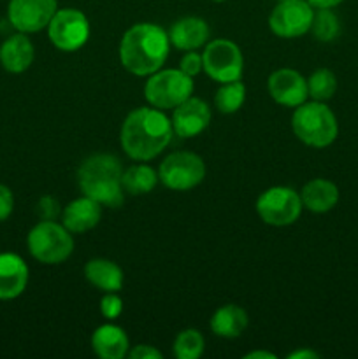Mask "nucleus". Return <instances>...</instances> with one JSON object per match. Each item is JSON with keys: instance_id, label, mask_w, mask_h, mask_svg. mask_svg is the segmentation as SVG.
Listing matches in <instances>:
<instances>
[{"instance_id": "obj_19", "label": "nucleus", "mask_w": 358, "mask_h": 359, "mask_svg": "<svg viewBox=\"0 0 358 359\" xmlns=\"http://www.w3.org/2000/svg\"><path fill=\"white\" fill-rule=\"evenodd\" d=\"M91 347L102 359H123L128 354V337L116 325L98 326L91 335Z\"/></svg>"}, {"instance_id": "obj_1", "label": "nucleus", "mask_w": 358, "mask_h": 359, "mask_svg": "<svg viewBox=\"0 0 358 359\" xmlns=\"http://www.w3.org/2000/svg\"><path fill=\"white\" fill-rule=\"evenodd\" d=\"M172 133V121L160 109L140 107L126 116L119 140L132 160L147 161L168 146Z\"/></svg>"}, {"instance_id": "obj_11", "label": "nucleus", "mask_w": 358, "mask_h": 359, "mask_svg": "<svg viewBox=\"0 0 358 359\" xmlns=\"http://www.w3.org/2000/svg\"><path fill=\"white\" fill-rule=\"evenodd\" d=\"M314 7L307 0H281L269 16V27L277 37L297 39L311 30Z\"/></svg>"}, {"instance_id": "obj_37", "label": "nucleus", "mask_w": 358, "mask_h": 359, "mask_svg": "<svg viewBox=\"0 0 358 359\" xmlns=\"http://www.w3.org/2000/svg\"><path fill=\"white\" fill-rule=\"evenodd\" d=\"M279 2H281V0H279Z\"/></svg>"}, {"instance_id": "obj_30", "label": "nucleus", "mask_w": 358, "mask_h": 359, "mask_svg": "<svg viewBox=\"0 0 358 359\" xmlns=\"http://www.w3.org/2000/svg\"><path fill=\"white\" fill-rule=\"evenodd\" d=\"M14 209V196L7 186L0 184V223L6 221L13 214Z\"/></svg>"}, {"instance_id": "obj_22", "label": "nucleus", "mask_w": 358, "mask_h": 359, "mask_svg": "<svg viewBox=\"0 0 358 359\" xmlns=\"http://www.w3.org/2000/svg\"><path fill=\"white\" fill-rule=\"evenodd\" d=\"M248 323L249 319L244 309L239 307V305L228 304L214 312V316L211 318V330L216 337L235 339V337L242 335Z\"/></svg>"}, {"instance_id": "obj_20", "label": "nucleus", "mask_w": 358, "mask_h": 359, "mask_svg": "<svg viewBox=\"0 0 358 359\" xmlns=\"http://www.w3.org/2000/svg\"><path fill=\"white\" fill-rule=\"evenodd\" d=\"M302 205L311 212L323 214L332 210L339 202V189L332 181L326 179H312L300 191Z\"/></svg>"}, {"instance_id": "obj_4", "label": "nucleus", "mask_w": 358, "mask_h": 359, "mask_svg": "<svg viewBox=\"0 0 358 359\" xmlns=\"http://www.w3.org/2000/svg\"><path fill=\"white\" fill-rule=\"evenodd\" d=\"M291 128L298 140L311 147L330 146L337 139V118L332 109L326 107L323 102H304L293 112Z\"/></svg>"}, {"instance_id": "obj_18", "label": "nucleus", "mask_w": 358, "mask_h": 359, "mask_svg": "<svg viewBox=\"0 0 358 359\" xmlns=\"http://www.w3.org/2000/svg\"><path fill=\"white\" fill-rule=\"evenodd\" d=\"M32 62H34V44L23 32L7 37L0 46V63L7 72H25Z\"/></svg>"}, {"instance_id": "obj_2", "label": "nucleus", "mask_w": 358, "mask_h": 359, "mask_svg": "<svg viewBox=\"0 0 358 359\" xmlns=\"http://www.w3.org/2000/svg\"><path fill=\"white\" fill-rule=\"evenodd\" d=\"M168 44V34L158 25H133L119 44L121 65L135 76H151L160 70L167 60Z\"/></svg>"}, {"instance_id": "obj_26", "label": "nucleus", "mask_w": 358, "mask_h": 359, "mask_svg": "<svg viewBox=\"0 0 358 359\" xmlns=\"http://www.w3.org/2000/svg\"><path fill=\"white\" fill-rule=\"evenodd\" d=\"M337 79L332 70L318 69L311 74L307 79V91L309 97L314 98L316 102H325L336 95Z\"/></svg>"}, {"instance_id": "obj_27", "label": "nucleus", "mask_w": 358, "mask_h": 359, "mask_svg": "<svg viewBox=\"0 0 358 359\" xmlns=\"http://www.w3.org/2000/svg\"><path fill=\"white\" fill-rule=\"evenodd\" d=\"M204 353V337L199 330H185L174 340V356L178 359H199Z\"/></svg>"}, {"instance_id": "obj_32", "label": "nucleus", "mask_w": 358, "mask_h": 359, "mask_svg": "<svg viewBox=\"0 0 358 359\" xmlns=\"http://www.w3.org/2000/svg\"><path fill=\"white\" fill-rule=\"evenodd\" d=\"M130 359H161V353L151 346H137L128 353Z\"/></svg>"}, {"instance_id": "obj_23", "label": "nucleus", "mask_w": 358, "mask_h": 359, "mask_svg": "<svg viewBox=\"0 0 358 359\" xmlns=\"http://www.w3.org/2000/svg\"><path fill=\"white\" fill-rule=\"evenodd\" d=\"M158 179V174L150 165H133L123 172L121 184L128 195H146L153 191Z\"/></svg>"}, {"instance_id": "obj_7", "label": "nucleus", "mask_w": 358, "mask_h": 359, "mask_svg": "<svg viewBox=\"0 0 358 359\" xmlns=\"http://www.w3.org/2000/svg\"><path fill=\"white\" fill-rule=\"evenodd\" d=\"M204 177H206V165L202 158L188 151L168 154L158 168V179L161 184L174 191H188L199 186Z\"/></svg>"}, {"instance_id": "obj_3", "label": "nucleus", "mask_w": 358, "mask_h": 359, "mask_svg": "<svg viewBox=\"0 0 358 359\" xmlns=\"http://www.w3.org/2000/svg\"><path fill=\"white\" fill-rule=\"evenodd\" d=\"M121 177L123 168L118 158L104 153L86 158L77 170V181L84 196L111 209H118L125 200Z\"/></svg>"}, {"instance_id": "obj_12", "label": "nucleus", "mask_w": 358, "mask_h": 359, "mask_svg": "<svg viewBox=\"0 0 358 359\" xmlns=\"http://www.w3.org/2000/svg\"><path fill=\"white\" fill-rule=\"evenodd\" d=\"M56 11V0H11L7 18L18 32L34 34L48 27Z\"/></svg>"}, {"instance_id": "obj_6", "label": "nucleus", "mask_w": 358, "mask_h": 359, "mask_svg": "<svg viewBox=\"0 0 358 359\" xmlns=\"http://www.w3.org/2000/svg\"><path fill=\"white\" fill-rule=\"evenodd\" d=\"M193 77L186 76L179 69L157 70L151 74L144 86V97L153 107L160 111L178 107L181 102L192 97Z\"/></svg>"}, {"instance_id": "obj_5", "label": "nucleus", "mask_w": 358, "mask_h": 359, "mask_svg": "<svg viewBox=\"0 0 358 359\" xmlns=\"http://www.w3.org/2000/svg\"><path fill=\"white\" fill-rule=\"evenodd\" d=\"M28 251L44 265H60L74 251V241L63 224L44 219L35 224L27 238Z\"/></svg>"}, {"instance_id": "obj_9", "label": "nucleus", "mask_w": 358, "mask_h": 359, "mask_svg": "<svg viewBox=\"0 0 358 359\" xmlns=\"http://www.w3.org/2000/svg\"><path fill=\"white\" fill-rule=\"evenodd\" d=\"M202 65L207 76L216 83H230L242 77V53L235 42L216 39L207 44L202 53Z\"/></svg>"}, {"instance_id": "obj_31", "label": "nucleus", "mask_w": 358, "mask_h": 359, "mask_svg": "<svg viewBox=\"0 0 358 359\" xmlns=\"http://www.w3.org/2000/svg\"><path fill=\"white\" fill-rule=\"evenodd\" d=\"M60 212L58 202L51 196H44V198L39 202V214H41L44 219H55Z\"/></svg>"}, {"instance_id": "obj_10", "label": "nucleus", "mask_w": 358, "mask_h": 359, "mask_svg": "<svg viewBox=\"0 0 358 359\" xmlns=\"http://www.w3.org/2000/svg\"><path fill=\"white\" fill-rule=\"evenodd\" d=\"M49 41L60 51L72 53L83 48L90 37V23L77 9H58L48 25Z\"/></svg>"}, {"instance_id": "obj_35", "label": "nucleus", "mask_w": 358, "mask_h": 359, "mask_svg": "<svg viewBox=\"0 0 358 359\" xmlns=\"http://www.w3.org/2000/svg\"><path fill=\"white\" fill-rule=\"evenodd\" d=\"M244 358L246 359H256V358H260V359H276V356H274V354L265 353V351H255V353L246 354Z\"/></svg>"}, {"instance_id": "obj_13", "label": "nucleus", "mask_w": 358, "mask_h": 359, "mask_svg": "<svg viewBox=\"0 0 358 359\" xmlns=\"http://www.w3.org/2000/svg\"><path fill=\"white\" fill-rule=\"evenodd\" d=\"M211 109L204 100L195 97L186 98L185 102L174 107L172 116V130L181 139L197 137L209 126Z\"/></svg>"}, {"instance_id": "obj_28", "label": "nucleus", "mask_w": 358, "mask_h": 359, "mask_svg": "<svg viewBox=\"0 0 358 359\" xmlns=\"http://www.w3.org/2000/svg\"><path fill=\"white\" fill-rule=\"evenodd\" d=\"M123 311V302L121 298L116 293H105V297L100 302V312L104 318L116 319Z\"/></svg>"}, {"instance_id": "obj_14", "label": "nucleus", "mask_w": 358, "mask_h": 359, "mask_svg": "<svg viewBox=\"0 0 358 359\" xmlns=\"http://www.w3.org/2000/svg\"><path fill=\"white\" fill-rule=\"evenodd\" d=\"M269 93L284 107H298L309 97L307 81L291 69H279L270 74Z\"/></svg>"}, {"instance_id": "obj_24", "label": "nucleus", "mask_w": 358, "mask_h": 359, "mask_svg": "<svg viewBox=\"0 0 358 359\" xmlns=\"http://www.w3.org/2000/svg\"><path fill=\"white\" fill-rule=\"evenodd\" d=\"M246 100V86L239 81H230V83H223V86L216 91L214 97V104H216L218 111L223 114H232V112L239 111Z\"/></svg>"}, {"instance_id": "obj_25", "label": "nucleus", "mask_w": 358, "mask_h": 359, "mask_svg": "<svg viewBox=\"0 0 358 359\" xmlns=\"http://www.w3.org/2000/svg\"><path fill=\"white\" fill-rule=\"evenodd\" d=\"M311 32L316 41L332 42L340 34V21L332 9H316L312 16Z\"/></svg>"}, {"instance_id": "obj_29", "label": "nucleus", "mask_w": 358, "mask_h": 359, "mask_svg": "<svg viewBox=\"0 0 358 359\" xmlns=\"http://www.w3.org/2000/svg\"><path fill=\"white\" fill-rule=\"evenodd\" d=\"M204 69L202 65V55L195 51H188L185 56L181 58V65H179V70L186 74V76L193 77Z\"/></svg>"}, {"instance_id": "obj_8", "label": "nucleus", "mask_w": 358, "mask_h": 359, "mask_svg": "<svg viewBox=\"0 0 358 359\" xmlns=\"http://www.w3.org/2000/svg\"><path fill=\"white\" fill-rule=\"evenodd\" d=\"M302 198L295 189L274 186L263 191L256 200V212L263 223L270 226H288L295 223L302 212Z\"/></svg>"}, {"instance_id": "obj_21", "label": "nucleus", "mask_w": 358, "mask_h": 359, "mask_svg": "<svg viewBox=\"0 0 358 359\" xmlns=\"http://www.w3.org/2000/svg\"><path fill=\"white\" fill-rule=\"evenodd\" d=\"M88 283L104 293H118L123 287V270L114 262L104 258L90 259L84 266Z\"/></svg>"}, {"instance_id": "obj_16", "label": "nucleus", "mask_w": 358, "mask_h": 359, "mask_svg": "<svg viewBox=\"0 0 358 359\" xmlns=\"http://www.w3.org/2000/svg\"><path fill=\"white\" fill-rule=\"evenodd\" d=\"M102 217V205L90 196L76 198L65 207L62 214V224L72 233H84L98 224Z\"/></svg>"}, {"instance_id": "obj_36", "label": "nucleus", "mask_w": 358, "mask_h": 359, "mask_svg": "<svg viewBox=\"0 0 358 359\" xmlns=\"http://www.w3.org/2000/svg\"><path fill=\"white\" fill-rule=\"evenodd\" d=\"M213 2H225V0H213Z\"/></svg>"}, {"instance_id": "obj_34", "label": "nucleus", "mask_w": 358, "mask_h": 359, "mask_svg": "<svg viewBox=\"0 0 358 359\" xmlns=\"http://www.w3.org/2000/svg\"><path fill=\"white\" fill-rule=\"evenodd\" d=\"M319 358L318 353H312L309 349H300V351H295V353L288 354V359H316Z\"/></svg>"}, {"instance_id": "obj_15", "label": "nucleus", "mask_w": 358, "mask_h": 359, "mask_svg": "<svg viewBox=\"0 0 358 359\" xmlns=\"http://www.w3.org/2000/svg\"><path fill=\"white\" fill-rule=\"evenodd\" d=\"M28 284V266L14 252H0V300L18 298Z\"/></svg>"}, {"instance_id": "obj_17", "label": "nucleus", "mask_w": 358, "mask_h": 359, "mask_svg": "<svg viewBox=\"0 0 358 359\" xmlns=\"http://www.w3.org/2000/svg\"><path fill=\"white\" fill-rule=\"evenodd\" d=\"M209 39V27L202 18L186 16L175 21L168 30V41L183 51H195Z\"/></svg>"}, {"instance_id": "obj_33", "label": "nucleus", "mask_w": 358, "mask_h": 359, "mask_svg": "<svg viewBox=\"0 0 358 359\" xmlns=\"http://www.w3.org/2000/svg\"><path fill=\"white\" fill-rule=\"evenodd\" d=\"M314 9H332V7L339 6L344 0H307Z\"/></svg>"}]
</instances>
